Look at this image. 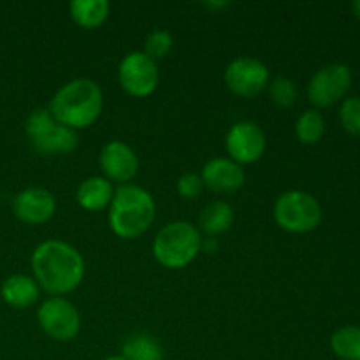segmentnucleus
<instances>
[{
    "instance_id": "1",
    "label": "nucleus",
    "mask_w": 360,
    "mask_h": 360,
    "mask_svg": "<svg viewBox=\"0 0 360 360\" xmlns=\"http://www.w3.org/2000/svg\"><path fill=\"white\" fill-rule=\"evenodd\" d=\"M32 271L39 288L51 297H63L84 280L86 264L79 250L60 239L41 243L32 253Z\"/></svg>"
},
{
    "instance_id": "2",
    "label": "nucleus",
    "mask_w": 360,
    "mask_h": 360,
    "mask_svg": "<svg viewBox=\"0 0 360 360\" xmlns=\"http://www.w3.org/2000/svg\"><path fill=\"white\" fill-rule=\"evenodd\" d=\"M104 94L97 81L76 77L62 84L49 101L48 109L55 120L72 130L88 129L101 116Z\"/></svg>"
},
{
    "instance_id": "3",
    "label": "nucleus",
    "mask_w": 360,
    "mask_h": 360,
    "mask_svg": "<svg viewBox=\"0 0 360 360\" xmlns=\"http://www.w3.org/2000/svg\"><path fill=\"white\" fill-rule=\"evenodd\" d=\"M157 217L153 195L141 186L120 185L109 204V227L122 239H137L151 227Z\"/></svg>"
},
{
    "instance_id": "4",
    "label": "nucleus",
    "mask_w": 360,
    "mask_h": 360,
    "mask_svg": "<svg viewBox=\"0 0 360 360\" xmlns=\"http://www.w3.org/2000/svg\"><path fill=\"white\" fill-rule=\"evenodd\" d=\"M151 250L155 260L165 269H185L202 252V234L190 221H171L157 232Z\"/></svg>"
},
{
    "instance_id": "5",
    "label": "nucleus",
    "mask_w": 360,
    "mask_h": 360,
    "mask_svg": "<svg viewBox=\"0 0 360 360\" xmlns=\"http://www.w3.org/2000/svg\"><path fill=\"white\" fill-rule=\"evenodd\" d=\"M25 132L34 150L44 157L69 155L79 146L77 130L56 122L48 108H37L28 115L25 122Z\"/></svg>"
},
{
    "instance_id": "6",
    "label": "nucleus",
    "mask_w": 360,
    "mask_h": 360,
    "mask_svg": "<svg viewBox=\"0 0 360 360\" xmlns=\"http://www.w3.org/2000/svg\"><path fill=\"white\" fill-rule=\"evenodd\" d=\"M274 221L292 234L315 231L322 221V206L319 200L302 190H288L276 199L273 207Z\"/></svg>"
},
{
    "instance_id": "7",
    "label": "nucleus",
    "mask_w": 360,
    "mask_h": 360,
    "mask_svg": "<svg viewBox=\"0 0 360 360\" xmlns=\"http://www.w3.org/2000/svg\"><path fill=\"white\" fill-rule=\"evenodd\" d=\"M37 322L46 336L58 343L77 338L81 330V315L76 306L65 297H49L39 306Z\"/></svg>"
},
{
    "instance_id": "8",
    "label": "nucleus",
    "mask_w": 360,
    "mask_h": 360,
    "mask_svg": "<svg viewBox=\"0 0 360 360\" xmlns=\"http://www.w3.org/2000/svg\"><path fill=\"white\" fill-rule=\"evenodd\" d=\"M160 81L158 65L143 51H130L118 65V83L130 97L144 98L153 94Z\"/></svg>"
},
{
    "instance_id": "9",
    "label": "nucleus",
    "mask_w": 360,
    "mask_h": 360,
    "mask_svg": "<svg viewBox=\"0 0 360 360\" xmlns=\"http://www.w3.org/2000/svg\"><path fill=\"white\" fill-rule=\"evenodd\" d=\"M225 84L234 95L253 98L269 86V69L264 62L253 56H239L232 60L224 74Z\"/></svg>"
},
{
    "instance_id": "10",
    "label": "nucleus",
    "mask_w": 360,
    "mask_h": 360,
    "mask_svg": "<svg viewBox=\"0 0 360 360\" xmlns=\"http://www.w3.org/2000/svg\"><path fill=\"white\" fill-rule=\"evenodd\" d=\"M352 70L345 63H329L313 74L308 83V98L316 108H329L340 102L352 86Z\"/></svg>"
},
{
    "instance_id": "11",
    "label": "nucleus",
    "mask_w": 360,
    "mask_h": 360,
    "mask_svg": "<svg viewBox=\"0 0 360 360\" xmlns=\"http://www.w3.org/2000/svg\"><path fill=\"white\" fill-rule=\"evenodd\" d=\"M267 139L262 127L250 120H241L229 129L225 136V150L229 158L239 165L255 164L264 157Z\"/></svg>"
},
{
    "instance_id": "12",
    "label": "nucleus",
    "mask_w": 360,
    "mask_h": 360,
    "mask_svg": "<svg viewBox=\"0 0 360 360\" xmlns=\"http://www.w3.org/2000/svg\"><path fill=\"white\" fill-rule=\"evenodd\" d=\"M104 178L109 181L129 185L139 172V158L136 151L123 141H109L102 146L98 157Z\"/></svg>"
},
{
    "instance_id": "13",
    "label": "nucleus",
    "mask_w": 360,
    "mask_h": 360,
    "mask_svg": "<svg viewBox=\"0 0 360 360\" xmlns=\"http://www.w3.org/2000/svg\"><path fill=\"white\" fill-rule=\"evenodd\" d=\"M13 211L23 224L41 225L51 220L55 214L56 199L48 188L28 186L14 197Z\"/></svg>"
},
{
    "instance_id": "14",
    "label": "nucleus",
    "mask_w": 360,
    "mask_h": 360,
    "mask_svg": "<svg viewBox=\"0 0 360 360\" xmlns=\"http://www.w3.org/2000/svg\"><path fill=\"white\" fill-rule=\"evenodd\" d=\"M200 178H202L204 188L214 193L238 192L246 181L243 165L229 157H217L207 160L200 171Z\"/></svg>"
},
{
    "instance_id": "15",
    "label": "nucleus",
    "mask_w": 360,
    "mask_h": 360,
    "mask_svg": "<svg viewBox=\"0 0 360 360\" xmlns=\"http://www.w3.org/2000/svg\"><path fill=\"white\" fill-rule=\"evenodd\" d=\"M112 195H115V188H112L111 181L105 179L104 176H90L84 181H81L76 190L77 204L90 213L109 207Z\"/></svg>"
},
{
    "instance_id": "16",
    "label": "nucleus",
    "mask_w": 360,
    "mask_h": 360,
    "mask_svg": "<svg viewBox=\"0 0 360 360\" xmlns=\"http://www.w3.org/2000/svg\"><path fill=\"white\" fill-rule=\"evenodd\" d=\"M2 299L16 309L30 308L39 299V285L27 274H13L2 285Z\"/></svg>"
},
{
    "instance_id": "17",
    "label": "nucleus",
    "mask_w": 360,
    "mask_h": 360,
    "mask_svg": "<svg viewBox=\"0 0 360 360\" xmlns=\"http://www.w3.org/2000/svg\"><path fill=\"white\" fill-rule=\"evenodd\" d=\"M69 14L77 27L94 30L108 21L111 4L108 0H72L69 4Z\"/></svg>"
},
{
    "instance_id": "18",
    "label": "nucleus",
    "mask_w": 360,
    "mask_h": 360,
    "mask_svg": "<svg viewBox=\"0 0 360 360\" xmlns=\"http://www.w3.org/2000/svg\"><path fill=\"white\" fill-rule=\"evenodd\" d=\"M234 207L227 200H213L200 211L199 225L200 231L207 236H218L227 232L234 225Z\"/></svg>"
},
{
    "instance_id": "19",
    "label": "nucleus",
    "mask_w": 360,
    "mask_h": 360,
    "mask_svg": "<svg viewBox=\"0 0 360 360\" xmlns=\"http://www.w3.org/2000/svg\"><path fill=\"white\" fill-rule=\"evenodd\" d=\"M122 357L125 360H164V348L151 334H132L122 345Z\"/></svg>"
},
{
    "instance_id": "20",
    "label": "nucleus",
    "mask_w": 360,
    "mask_h": 360,
    "mask_svg": "<svg viewBox=\"0 0 360 360\" xmlns=\"http://www.w3.org/2000/svg\"><path fill=\"white\" fill-rule=\"evenodd\" d=\"M330 348L341 360H360V327L347 326L330 338Z\"/></svg>"
},
{
    "instance_id": "21",
    "label": "nucleus",
    "mask_w": 360,
    "mask_h": 360,
    "mask_svg": "<svg viewBox=\"0 0 360 360\" xmlns=\"http://www.w3.org/2000/svg\"><path fill=\"white\" fill-rule=\"evenodd\" d=\"M326 134V120L316 109H308L295 122V137L302 144H316Z\"/></svg>"
},
{
    "instance_id": "22",
    "label": "nucleus",
    "mask_w": 360,
    "mask_h": 360,
    "mask_svg": "<svg viewBox=\"0 0 360 360\" xmlns=\"http://www.w3.org/2000/svg\"><path fill=\"white\" fill-rule=\"evenodd\" d=\"M267 90H269L271 102L281 109L292 108L299 97L297 84L287 76H278L274 79H271Z\"/></svg>"
},
{
    "instance_id": "23",
    "label": "nucleus",
    "mask_w": 360,
    "mask_h": 360,
    "mask_svg": "<svg viewBox=\"0 0 360 360\" xmlns=\"http://www.w3.org/2000/svg\"><path fill=\"white\" fill-rule=\"evenodd\" d=\"M174 48V39L172 34L165 28H157V30L150 32L144 39V55L150 56L151 60L158 62V60L169 56V53Z\"/></svg>"
},
{
    "instance_id": "24",
    "label": "nucleus",
    "mask_w": 360,
    "mask_h": 360,
    "mask_svg": "<svg viewBox=\"0 0 360 360\" xmlns=\"http://www.w3.org/2000/svg\"><path fill=\"white\" fill-rule=\"evenodd\" d=\"M340 122L348 134L360 137V97L345 98L340 109Z\"/></svg>"
},
{
    "instance_id": "25",
    "label": "nucleus",
    "mask_w": 360,
    "mask_h": 360,
    "mask_svg": "<svg viewBox=\"0 0 360 360\" xmlns=\"http://www.w3.org/2000/svg\"><path fill=\"white\" fill-rule=\"evenodd\" d=\"M176 190H178V193L183 199H197L204 190L202 178H200V174H195V172H185L183 176H179L178 183H176Z\"/></svg>"
},
{
    "instance_id": "26",
    "label": "nucleus",
    "mask_w": 360,
    "mask_h": 360,
    "mask_svg": "<svg viewBox=\"0 0 360 360\" xmlns=\"http://www.w3.org/2000/svg\"><path fill=\"white\" fill-rule=\"evenodd\" d=\"M202 250H207V253H213L214 250H217V243H214V239H207V243L202 239Z\"/></svg>"
},
{
    "instance_id": "27",
    "label": "nucleus",
    "mask_w": 360,
    "mask_h": 360,
    "mask_svg": "<svg viewBox=\"0 0 360 360\" xmlns=\"http://www.w3.org/2000/svg\"><path fill=\"white\" fill-rule=\"evenodd\" d=\"M204 6L211 7V9H213V7H214V9H224V7L229 6V2H227V0H224V2H206Z\"/></svg>"
},
{
    "instance_id": "28",
    "label": "nucleus",
    "mask_w": 360,
    "mask_h": 360,
    "mask_svg": "<svg viewBox=\"0 0 360 360\" xmlns=\"http://www.w3.org/2000/svg\"><path fill=\"white\" fill-rule=\"evenodd\" d=\"M352 9H354V14L360 20V0H355V2L352 4Z\"/></svg>"
},
{
    "instance_id": "29",
    "label": "nucleus",
    "mask_w": 360,
    "mask_h": 360,
    "mask_svg": "<svg viewBox=\"0 0 360 360\" xmlns=\"http://www.w3.org/2000/svg\"><path fill=\"white\" fill-rule=\"evenodd\" d=\"M104 360H125L122 357V355H112V357H108V359H104Z\"/></svg>"
}]
</instances>
